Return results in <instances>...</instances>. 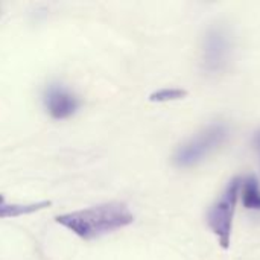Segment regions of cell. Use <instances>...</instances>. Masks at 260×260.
<instances>
[{
	"label": "cell",
	"mask_w": 260,
	"mask_h": 260,
	"mask_svg": "<svg viewBox=\"0 0 260 260\" xmlns=\"http://www.w3.org/2000/svg\"><path fill=\"white\" fill-rule=\"evenodd\" d=\"M55 221L73 232L81 239L93 241L133 224L134 215L125 204L107 203L90 209L59 215L55 218Z\"/></svg>",
	"instance_id": "obj_1"
},
{
	"label": "cell",
	"mask_w": 260,
	"mask_h": 260,
	"mask_svg": "<svg viewBox=\"0 0 260 260\" xmlns=\"http://www.w3.org/2000/svg\"><path fill=\"white\" fill-rule=\"evenodd\" d=\"M229 137V126L222 122H215L201 129L192 139L177 148L172 155L174 166L180 169L193 168L203 163L210 154H213Z\"/></svg>",
	"instance_id": "obj_2"
},
{
	"label": "cell",
	"mask_w": 260,
	"mask_h": 260,
	"mask_svg": "<svg viewBox=\"0 0 260 260\" xmlns=\"http://www.w3.org/2000/svg\"><path fill=\"white\" fill-rule=\"evenodd\" d=\"M241 184H242L241 177L232 178L207 213V224L213 232V235L218 238L221 248L224 250L230 247L233 219L238 206V198L241 193Z\"/></svg>",
	"instance_id": "obj_3"
},
{
	"label": "cell",
	"mask_w": 260,
	"mask_h": 260,
	"mask_svg": "<svg viewBox=\"0 0 260 260\" xmlns=\"http://www.w3.org/2000/svg\"><path fill=\"white\" fill-rule=\"evenodd\" d=\"M232 37L222 26H212L203 40V69L207 73H221L229 62Z\"/></svg>",
	"instance_id": "obj_4"
},
{
	"label": "cell",
	"mask_w": 260,
	"mask_h": 260,
	"mask_svg": "<svg viewBox=\"0 0 260 260\" xmlns=\"http://www.w3.org/2000/svg\"><path fill=\"white\" fill-rule=\"evenodd\" d=\"M44 107L52 119L61 120L73 116L79 108V99L64 85L52 84L44 91Z\"/></svg>",
	"instance_id": "obj_5"
},
{
	"label": "cell",
	"mask_w": 260,
	"mask_h": 260,
	"mask_svg": "<svg viewBox=\"0 0 260 260\" xmlns=\"http://www.w3.org/2000/svg\"><path fill=\"white\" fill-rule=\"evenodd\" d=\"M50 206H52L50 201H41V203H34V204H5V198L0 193V219L35 213Z\"/></svg>",
	"instance_id": "obj_6"
},
{
	"label": "cell",
	"mask_w": 260,
	"mask_h": 260,
	"mask_svg": "<svg viewBox=\"0 0 260 260\" xmlns=\"http://www.w3.org/2000/svg\"><path fill=\"white\" fill-rule=\"evenodd\" d=\"M241 197L245 209L260 212V183L254 175H250L242 180Z\"/></svg>",
	"instance_id": "obj_7"
},
{
	"label": "cell",
	"mask_w": 260,
	"mask_h": 260,
	"mask_svg": "<svg viewBox=\"0 0 260 260\" xmlns=\"http://www.w3.org/2000/svg\"><path fill=\"white\" fill-rule=\"evenodd\" d=\"M187 96V91L183 88H160L149 94L151 102H171L178 101Z\"/></svg>",
	"instance_id": "obj_8"
},
{
	"label": "cell",
	"mask_w": 260,
	"mask_h": 260,
	"mask_svg": "<svg viewBox=\"0 0 260 260\" xmlns=\"http://www.w3.org/2000/svg\"><path fill=\"white\" fill-rule=\"evenodd\" d=\"M253 143H254V146H256V149H257V152H259V155H260V131H257V133L254 134V137H253Z\"/></svg>",
	"instance_id": "obj_9"
}]
</instances>
